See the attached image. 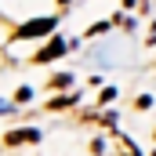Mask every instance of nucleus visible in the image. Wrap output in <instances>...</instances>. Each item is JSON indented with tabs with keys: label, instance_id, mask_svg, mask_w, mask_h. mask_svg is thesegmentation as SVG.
I'll use <instances>...</instances> for the list:
<instances>
[{
	"label": "nucleus",
	"instance_id": "f257e3e1",
	"mask_svg": "<svg viewBox=\"0 0 156 156\" xmlns=\"http://www.w3.org/2000/svg\"><path fill=\"white\" fill-rule=\"evenodd\" d=\"M55 29V18H37V22H26L18 29V37H40V33H51Z\"/></svg>",
	"mask_w": 156,
	"mask_h": 156
},
{
	"label": "nucleus",
	"instance_id": "f03ea898",
	"mask_svg": "<svg viewBox=\"0 0 156 156\" xmlns=\"http://www.w3.org/2000/svg\"><path fill=\"white\" fill-rule=\"evenodd\" d=\"M62 51H66V40H58V37H55V40H51V44H47V47L37 55V62H51V58H58Z\"/></svg>",
	"mask_w": 156,
	"mask_h": 156
},
{
	"label": "nucleus",
	"instance_id": "7ed1b4c3",
	"mask_svg": "<svg viewBox=\"0 0 156 156\" xmlns=\"http://www.w3.org/2000/svg\"><path fill=\"white\" fill-rule=\"evenodd\" d=\"M37 131H11L7 134V145H26V142H37Z\"/></svg>",
	"mask_w": 156,
	"mask_h": 156
},
{
	"label": "nucleus",
	"instance_id": "20e7f679",
	"mask_svg": "<svg viewBox=\"0 0 156 156\" xmlns=\"http://www.w3.org/2000/svg\"><path fill=\"white\" fill-rule=\"evenodd\" d=\"M116 142H120V149H123V156H138V149H134V145H131L123 134H116Z\"/></svg>",
	"mask_w": 156,
	"mask_h": 156
},
{
	"label": "nucleus",
	"instance_id": "39448f33",
	"mask_svg": "<svg viewBox=\"0 0 156 156\" xmlns=\"http://www.w3.org/2000/svg\"><path fill=\"white\" fill-rule=\"evenodd\" d=\"M73 102H76V94H66V98H55L51 109H66V105H73Z\"/></svg>",
	"mask_w": 156,
	"mask_h": 156
},
{
	"label": "nucleus",
	"instance_id": "423d86ee",
	"mask_svg": "<svg viewBox=\"0 0 156 156\" xmlns=\"http://www.w3.org/2000/svg\"><path fill=\"white\" fill-rule=\"evenodd\" d=\"M62 4H69V0H62Z\"/></svg>",
	"mask_w": 156,
	"mask_h": 156
}]
</instances>
